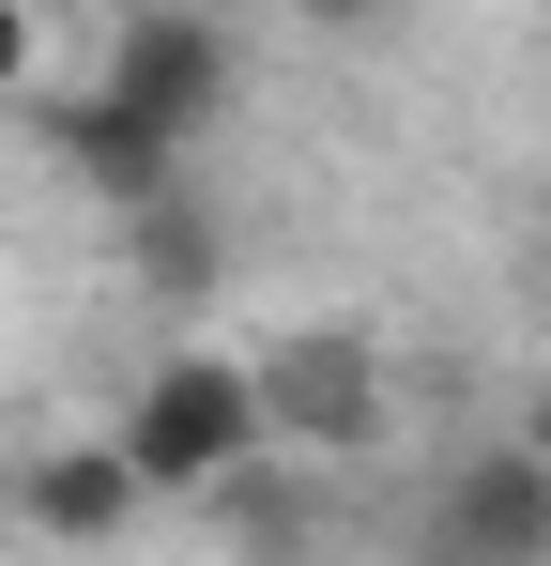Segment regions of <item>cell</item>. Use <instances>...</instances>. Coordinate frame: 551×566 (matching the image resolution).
<instances>
[{
    "mask_svg": "<svg viewBox=\"0 0 551 566\" xmlns=\"http://www.w3.org/2000/svg\"><path fill=\"white\" fill-rule=\"evenodd\" d=\"M107 444H123V474H138L154 505H215V490H246V474L276 460V444H261V382H246V353H154Z\"/></svg>",
    "mask_w": 551,
    "mask_h": 566,
    "instance_id": "obj_1",
    "label": "cell"
},
{
    "mask_svg": "<svg viewBox=\"0 0 551 566\" xmlns=\"http://www.w3.org/2000/svg\"><path fill=\"white\" fill-rule=\"evenodd\" d=\"M246 382H261V444L276 460H367L398 429V382H383L367 322H291V337L246 353Z\"/></svg>",
    "mask_w": 551,
    "mask_h": 566,
    "instance_id": "obj_2",
    "label": "cell"
},
{
    "mask_svg": "<svg viewBox=\"0 0 551 566\" xmlns=\"http://www.w3.org/2000/svg\"><path fill=\"white\" fill-rule=\"evenodd\" d=\"M92 93L123 107L154 154H199V138L230 123V93H246V46H230L215 0H169V15H123V31H107V77H92Z\"/></svg>",
    "mask_w": 551,
    "mask_h": 566,
    "instance_id": "obj_3",
    "label": "cell"
},
{
    "mask_svg": "<svg viewBox=\"0 0 551 566\" xmlns=\"http://www.w3.org/2000/svg\"><path fill=\"white\" fill-rule=\"evenodd\" d=\"M414 566H551V474L521 460V429L429 460V490H414Z\"/></svg>",
    "mask_w": 551,
    "mask_h": 566,
    "instance_id": "obj_4",
    "label": "cell"
},
{
    "mask_svg": "<svg viewBox=\"0 0 551 566\" xmlns=\"http://www.w3.org/2000/svg\"><path fill=\"white\" fill-rule=\"evenodd\" d=\"M15 521H31L46 552H107V536H138V521H154V490H138L123 444L92 429V444H46V460L15 474Z\"/></svg>",
    "mask_w": 551,
    "mask_h": 566,
    "instance_id": "obj_5",
    "label": "cell"
},
{
    "mask_svg": "<svg viewBox=\"0 0 551 566\" xmlns=\"http://www.w3.org/2000/svg\"><path fill=\"white\" fill-rule=\"evenodd\" d=\"M138 276H154V291L215 276V214H199V199H154V214H138Z\"/></svg>",
    "mask_w": 551,
    "mask_h": 566,
    "instance_id": "obj_6",
    "label": "cell"
},
{
    "mask_svg": "<svg viewBox=\"0 0 551 566\" xmlns=\"http://www.w3.org/2000/svg\"><path fill=\"white\" fill-rule=\"evenodd\" d=\"M46 93V0H0V107Z\"/></svg>",
    "mask_w": 551,
    "mask_h": 566,
    "instance_id": "obj_7",
    "label": "cell"
},
{
    "mask_svg": "<svg viewBox=\"0 0 551 566\" xmlns=\"http://www.w3.org/2000/svg\"><path fill=\"white\" fill-rule=\"evenodd\" d=\"M521 460L551 474V382H521Z\"/></svg>",
    "mask_w": 551,
    "mask_h": 566,
    "instance_id": "obj_8",
    "label": "cell"
},
{
    "mask_svg": "<svg viewBox=\"0 0 551 566\" xmlns=\"http://www.w3.org/2000/svg\"><path fill=\"white\" fill-rule=\"evenodd\" d=\"M291 15H322V31H367V15H398V0H291Z\"/></svg>",
    "mask_w": 551,
    "mask_h": 566,
    "instance_id": "obj_9",
    "label": "cell"
},
{
    "mask_svg": "<svg viewBox=\"0 0 551 566\" xmlns=\"http://www.w3.org/2000/svg\"><path fill=\"white\" fill-rule=\"evenodd\" d=\"M92 15H107V31H123V15H169V0H92Z\"/></svg>",
    "mask_w": 551,
    "mask_h": 566,
    "instance_id": "obj_10",
    "label": "cell"
}]
</instances>
